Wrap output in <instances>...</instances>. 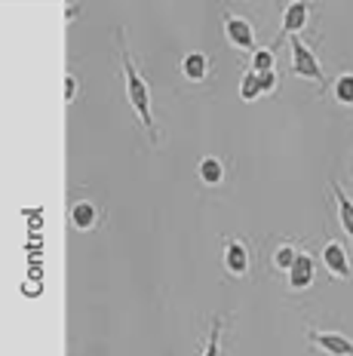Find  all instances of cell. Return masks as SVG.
Returning <instances> with one entry per match:
<instances>
[{
    "label": "cell",
    "instance_id": "obj_2",
    "mask_svg": "<svg viewBox=\"0 0 353 356\" xmlns=\"http://www.w3.org/2000/svg\"><path fill=\"white\" fill-rule=\"evenodd\" d=\"M307 341L322 356H353V338L341 335V332H320L307 325Z\"/></svg>",
    "mask_w": 353,
    "mask_h": 356
},
{
    "label": "cell",
    "instance_id": "obj_15",
    "mask_svg": "<svg viewBox=\"0 0 353 356\" xmlns=\"http://www.w3.org/2000/svg\"><path fill=\"white\" fill-rule=\"evenodd\" d=\"M222 320H212L209 323V338H206V347H203V356H222Z\"/></svg>",
    "mask_w": 353,
    "mask_h": 356
},
{
    "label": "cell",
    "instance_id": "obj_19",
    "mask_svg": "<svg viewBox=\"0 0 353 356\" xmlns=\"http://www.w3.org/2000/svg\"><path fill=\"white\" fill-rule=\"evenodd\" d=\"M74 95H77L74 74H68V77H65V102H74Z\"/></svg>",
    "mask_w": 353,
    "mask_h": 356
},
{
    "label": "cell",
    "instance_id": "obj_4",
    "mask_svg": "<svg viewBox=\"0 0 353 356\" xmlns=\"http://www.w3.org/2000/svg\"><path fill=\"white\" fill-rule=\"evenodd\" d=\"M224 37L233 49H240V53H258V47H255V28L249 19L224 16Z\"/></svg>",
    "mask_w": 353,
    "mask_h": 356
},
{
    "label": "cell",
    "instance_id": "obj_11",
    "mask_svg": "<svg viewBox=\"0 0 353 356\" xmlns=\"http://www.w3.org/2000/svg\"><path fill=\"white\" fill-rule=\"evenodd\" d=\"M181 71H185L188 80L200 83V80H206V74H209V56L206 53H188L185 58H181Z\"/></svg>",
    "mask_w": 353,
    "mask_h": 356
},
{
    "label": "cell",
    "instance_id": "obj_9",
    "mask_svg": "<svg viewBox=\"0 0 353 356\" xmlns=\"http://www.w3.org/2000/svg\"><path fill=\"white\" fill-rule=\"evenodd\" d=\"M332 194H335V203H338V221H341V231L347 234V240L353 243V200L344 194L338 181H332Z\"/></svg>",
    "mask_w": 353,
    "mask_h": 356
},
{
    "label": "cell",
    "instance_id": "obj_18",
    "mask_svg": "<svg viewBox=\"0 0 353 356\" xmlns=\"http://www.w3.org/2000/svg\"><path fill=\"white\" fill-rule=\"evenodd\" d=\"M261 77V89L264 92H274L277 83H279V77H277V71H268V74H258Z\"/></svg>",
    "mask_w": 353,
    "mask_h": 356
},
{
    "label": "cell",
    "instance_id": "obj_16",
    "mask_svg": "<svg viewBox=\"0 0 353 356\" xmlns=\"http://www.w3.org/2000/svg\"><path fill=\"white\" fill-rule=\"evenodd\" d=\"M335 102H341V105H353V74H341V77L335 80Z\"/></svg>",
    "mask_w": 353,
    "mask_h": 356
},
{
    "label": "cell",
    "instance_id": "obj_17",
    "mask_svg": "<svg viewBox=\"0 0 353 356\" xmlns=\"http://www.w3.org/2000/svg\"><path fill=\"white\" fill-rule=\"evenodd\" d=\"M252 71H255V74H268V71H277V58H274V49H258V53H252Z\"/></svg>",
    "mask_w": 353,
    "mask_h": 356
},
{
    "label": "cell",
    "instance_id": "obj_3",
    "mask_svg": "<svg viewBox=\"0 0 353 356\" xmlns=\"http://www.w3.org/2000/svg\"><path fill=\"white\" fill-rule=\"evenodd\" d=\"M289 49H292V71H295V77L316 80V83H320V80H322V68H320V62H316L313 49L307 47L301 37H292Z\"/></svg>",
    "mask_w": 353,
    "mask_h": 356
},
{
    "label": "cell",
    "instance_id": "obj_12",
    "mask_svg": "<svg viewBox=\"0 0 353 356\" xmlns=\"http://www.w3.org/2000/svg\"><path fill=\"white\" fill-rule=\"evenodd\" d=\"M200 181L209 184V188H215V184L224 181V166L218 157H203L200 160Z\"/></svg>",
    "mask_w": 353,
    "mask_h": 356
},
{
    "label": "cell",
    "instance_id": "obj_5",
    "mask_svg": "<svg viewBox=\"0 0 353 356\" xmlns=\"http://www.w3.org/2000/svg\"><path fill=\"white\" fill-rule=\"evenodd\" d=\"M307 16H311V6L307 3H289L283 10V28H279V37H277V43H274V49L279 47V43L286 40V37H298L301 31L307 28Z\"/></svg>",
    "mask_w": 353,
    "mask_h": 356
},
{
    "label": "cell",
    "instance_id": "obj_6",
    "mask_svg": "<svg viewBox=\"0 0 353 356\" xmlns=\"http://www.w3.org/2000/svg\"><path fill=\"white\" fill-rule=\"evenodd\" d=\"M322 267H326L329 273H332L335 280H347L350 277V258H347V249L341 246V243H326V249H322Z\"/></svg>",
    "mask_w": 353,
    "mask_h": 356
},
{
    "label": "cell",
    "instance_id": "obj_10",
    "mask_svg": "<svg viewBox=\"0 0 353 356\" xmlns=\"http://www.w3.org/2000/svg\"><path fill=\"white\" fill-rule=\"evenodd\" d=\"M71 225H74L77 231H92V227L99 225V209H95L90 200H80V203L71 206Z\"/></svg>",
    "mask_w": 353,
    "mask_h": 356
},
{
    "label": "cell",
    "instance_id": "obj_8",
    "mask_svg": "<svg viewBox=\"0 0 353 356\" xmlns=\"http://www.w3.org/2000/svg\"><path fill=\"white\" fill-rule=\"evenodd\" d=\"M289 289H295V292H301V289H307V286H313V277H316V264H313V258L307 255V252H301L298 255V261L295 267H292L289 273Z\"/></svg>",
    "mask_w": 353,
    "mask_h": 356
},
{
    "label": "cell",
    "instance_id": "obj_13",
    "mask_svg": "<svg viewBox=\"0 0 353 356\" xmlns=\"http://www.w3.org/2000/svg\"><path fill=\"white\" fill-rule=\"evenodd\" d=\"M298 255H301V252L292 246V243H283V246H277V249H274V258H270V261H274L277 270H286V273H289L292 267H295Z\"/></svg>",
    "mask_w": 353,
    "mask_h": 356
},
{
    "label": "cell",
    "instance_id": "obj_7",
    "mask_svg": "<svg viewBox=\"0 0 353 356\" xmlns=\"http://www.w3.org/2000/svg\"><path fill=\"white\" fill-rule=\"evenodd\" d=\"M249 261H252V255H249L246 243H240V240H227L224 243V267L233 273V277L249 273Z\"/></svg>",
    "mask_w": 353,
    "mask_h": 356
},
{
    "label": "cell",
    "instance_id": "obj_1",
    "mask_svg": "<svg viewBox=\"0 0 353 356\" xmlns=\"http://www.w3.org/2000/svg\"><path fill=\"white\" fill-rule=\"evenodd\" d=\"M120 62H123V74H126V95H129V105L136 108L138 120L145 123V129H148V132H151V138L157 142V123H154V111H151V89H148V83H145L142 74H138L136 62H132V56L126 53V49H123Z\"/></svg>",
    "mask_w": 353,
    "mask_h": 356
},
{
    "label": "cell",
    "instance_id": "obj_14",
    "mask_svg": "<svg viewBox=\"0 0 353 356\" xmlns=\"http://www.w3.org/2000/svg\"><path fill=\"white\" fill-rule=\"evenodd\" d=\"M258 95H264V89H261V77L255 71H246L240 77V99L243 102H255Z\"/></svg>",
    "mask_w": 353,
    "mask_h": 356
}]
</instances>
